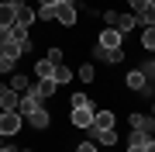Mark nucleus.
Listing matches in <instances>:
<instances>
[{
	"instance_id": "nucleus-1",
	"label": "nucleus",
	"mask_w": 155,
	"mask_h": 152,
	"mask_svg": "<svg viewBox=\"0 0 155 152\" xmlns=\"http://www.w3.org/2000/svg\"><path fill=\"white\" fill-rule=\"evenodd\" d=\"M21 128H24V114L21 111H0V135L4 138L17 135Z\"/></svg>"
},
{
	"instance_id": "nucleus-2",
	"label": "nucleus",
	"mask_w": 155,
	"mask_h": 152,
	"mask_svg": "<svg viewBox=\"0 0 155 152\" xmlns=\"http://www.w3.org/2000/svg\"><path fill=\"white\" fill-rule=\"evenodd\" d=\"M69 118L76 128H93V118H97V107L93 104H86V107H72L69 111Z\"/></svg>"
},
{
	"instance_id": "nucleus-3",
	"label": "nucleus",
	"mask_w": 155,
	"mask_h": 152,
	"mask_svg": "<svg viewBox=\"0 0 155 152\" xmlns=\"http://www.w3.org/2000/svg\"><path fill=\"white\" fill-rule=\"evenodd\" d=\"M127 86L138 90V93H155L152 83H148V76H145V69H131V73H127Z\"/></svg>"
},
{
	"instance_id": "nucleus-4",
	"label": "nucleus",
	"mask_w": 155,
	"mask_h": 152,
	"mask_svg": "<svg viewBox=\"0 0 155 152\" xmlns=\"http://www.w3.org/2000/svg\"><path fill=\"white\" fill-rule=\"evenodd\" d=\"M45 100H41V97L38 93H35V90H28V93H24L21 97V104H17V111H21L24 114V118H28V114H35V111H38V107H41Z\"/></svg>"
},
{
	"instance_id": "nucleus-5",
	"label": "nucleus",
	"mask_w": 155,
	"mask_h": 152,
	"mask_svg": "<svg viewBox=\"0 0 155 152\" xmlns=\"http://www.w3.org/2000/svg\"><path fill=\"white\" fill-rule=\"evenodd\" d=\"M17 104H21L17 90H11V86L0 83V111H17Z\"/></svg>"
},
{
	"instance_id": "nucleus-6",
	"label": "nucleus",
	"mask_w": 155,
	"mask_h": 152,
	"mask_svg": "<svg viewBox=\"0 0 155 152\" xmlns=\"http://www.w3.org/2000/svg\"><path fill=\"white\" fill-rule=\"evenodd\" d=\"M121 42H124V35L117 28H104L100 31V49H121Z\"/></svg>"
},
{
	"instance_id": "nucleus-7",
	"label": "nucleus",
	"mask_w": 155,
	"mask_h": 152,
	"mask_svg": "<svg viewBox=\"0 0 155 152\" xmlns=\"http://www.w3.org/2000/svg\"><path fill=\"white\" fill-rule=\"evenodd\" d=\"M55 21L66 24V28H72V24H76V7L72 4H55Z\"/></svg>"
},
{
	"instance_id": "nucleus-8",
	"label": "nucleus",
	"mask_w": 155,
	"mask_h": 152,
	"mask_svg": "<svg viewBox=\"0 0 155 152\" xmlns=\"http://www.w3.org/2000/svg\"><path fill=\"white\" fill-rule=\"evenodd\" d=\"M90 138L100 145H117V131L114 128H90Z\"/></svg>"
},
{
	"instance_id": "nucleus-9",
	"label": "nucleus",
	"mask_w": 155,
	"mask_h": 152,
	"mask_svg": "<svg viewBox=\"0 0 155 152\" xmlns=\"http://www.w3.org/2000/svg\"><path fill=\"white\" fill-rule=\"evenodd\" d=\"M131 128L145 131V135H155V118H148V114H131Z\"/></svg>"
},
{
	"instance_id": "nucleus-10",
	"label": "nucleus",
	"mask_w": 155,
	"mask_h": 152,
	"mask_svg": "<svg viewBox=\"0 0 155 152\" xmlns=\"http://www.w3.org/2000/svg\"><path fill=\"white\" fill-rule=\"evenodd\" d=\"M24 121H28L31 128H38V131H45V128H48V124H52V118H48V111H45V107H38V111H35V114H28V118H24Z\"/></svg>"
},
{
	"instance_id": "nucleus-11",
	"label": "nucleus",
	"mask_w": 155,
	"mask_h": 152,
	"mask_svg": "<svg viewBox=\"0 0 155 152\" xmlns=\"http://www.w3.org/2000/svg\"><path fill=\"white\" fill-rule=\"evenodd\" d=\"M148 142H152V135H145V131H131V138H127V152H145Z\"/></svg>"
},
{
	"instance_id": "nucleus-12",
	"label": "nucleus",
	"mask_w": 155,
	"mask_h": 152,
	"mask_svg": "<svg viewBox=\"0 0 155 152\" xmlns=\"http://www.w3.org/2000/svg\"><path fill=\"white\" fill-rule=\"evenodd\" d=\"M35 21H38V14H35L28 4H24V7H17V17H14V24H21V28H31Z\"/></svg>"
},
{
	"instance_id": "nucleus-13",
	"label": "nucleus",
	"mask_w": 155,
	"mask_h": 152,
	"mask_svg": "<svg viewBox=\"0 0 155 152\" xmlns=\"http://www.w3.org/2000/svg\"><path fill=\"white\" fill-rule=\"evenodd\" d=\"M35 76H38V79H55V62L38 59V62H35Z\"/></svg>"
},
{
	"instance_id": "nucleus-14",
	"label": "nucleus",
	"mask_w": 155,
	"mask_h": 152,
	"mask_svg": "<svg viewBox=\"0 0 155 152\" xmlns=\"http://www.w3.org/2000/svg\"><path fill=\"white\" fill-rule=\"evenodd\" d=\"M97 56L104 62H110V66H117V62H124V49H100L97 45Z\"/></svg>"
},
{
	"instance_id": "nucleus-15",
	"label": "nucleus",
	"mask_w": 155,
	"mask_h": 152,
	"mask_svg": "<svg viewBox=\"0 0 155 152\" xmlns=\"http://www.w3.org/2000/svg\"><path fill=\"white\" fill-rule=\"evenodd\" d=\"M31 90H35V93H38L41 100H45V97H52V93L59 90V83H55V79H38V83H35Z\"/></svg>"
},
{
	"instance_id": "nucleus-16",
	"label": "nucleus",
	"mask_w": 155,
	"mask_h": 152,
	"mask_svg": "<svg viewBox=\"0 0 155 152\" xmlns=\"http://www.w3.org/2000/svg\"><path fill=\"white\" fill-rule=\"evenodd\" d=\"M114 111H97V118H93V128H114Z\"/></svg>"
},
{
	"instance_id": "nucleus-17",
	"label": "nucleus",
	"mask_w": 155,
	"mask_h": 152,
	"mask_svg": "<svg viewBox=\"0 0 155 152\" xmlns=\"http://www.w3.org/2000/svg\"><path fill=\"white\" fill-rule=\"evenodd\" d=\"M14 69H17V59H14V56H7V52L0 49V73H4V76H11Z\"/></svg>"
},
{
	"instance_id": "nucleus-18",
	"label": "nucleus",
	"mask_w": 155,
	"mask_h": 152,
	"mask_svg": "<svg viewBox=\"0 0 155 152\" xmlns=\"http://www.w3.org/2000/svg\"><path fill=\"white\" fill-rule=\"evenodd\" d=\"M14 17H17V7H11L4 0V4H0V28H4V24H14Z\"/></svg>"
},
{
	"instance_id": "nucleus-19",
	"label": "nucleus",
	"mask_w": 155,
	"mask_h": 152,
	"mask_svg": "<svg viewBox=\"0 0 155 152\" xmlns=\"http://www.w3.org/2000/svg\"><path fill=\"white\" fill-rule=\"evenodd\" d=\"M134 24H138V17H134V14H121V17H117V24H114V28L121 31V35H127V31L134 28Z\"/></svg>"
},
{
	"instance_id": "nucleus-20",
	"label": "nucleus",
	"mask_w": 155,
	"mask_h": 152,
	"mask_svg": "<svg viewBox=\"0 0 155 152\" xmlns=\"http://www.w3.org/2000/svg\"><path fill=\"white\" fill-rule=\"evenodd\" d=\"M7 86L17 90V93H28L31 90V86H28V76H21V73H11V83H7Z\"/></svg>"
},
{
	"instance_id": "nucleus-21",
	"label": "nucleus",
	"mask_w": 155,
	"mask_h": 152,
	"mask_svg": "<svg viewBox=\"0 0 155 152\" xmlns=\"http://www.w3.org/2000/svg\"><path fill=\"white\" fill-rule=\"evenodd\" d=\"M141 49L155 52V24H152V28H145V31H141Z\"/></svg>"
},
{
	"instance_id": "nucleus-22",
	"label": "nucleus",
	"mask_w": 155,
	"mask_h": 152,
	"mask_svg": "<svg viewBox=\"0 0 155 152\" xmlns=\"http://www.w3.org/2000/svg\"><path fill=\"white\" fill-rule=\"evenodd\" d=\"M79 79H83V83H93V79H97L93 62H83V66H79Z\"/></svg>"
},
{
	"instance_id": "nucleus-23",
	"label": "nucleus",
	"mask_w": 155,
	"mask_h": 152,
	"mask_svg": "<svg viewBox=\"0 0 155 152\" xmlns=\"http://www.w3.org/2000/svg\"><path fill=\"white\" fill-rule=\"evenodd\" d=\"M55 83L62 86V83H72V69L69 66H55Z\"/></svg>"
},
{
	"instance_id": "nucleus-24",
	"label": "nucleus",
	"mask_w": 155,
	"mask_h": 152,
	"mask_svg": "<svg viewBox=\"0 0 155 152\" xmlns=\"http://www.w3.org/2000/svg\"><path fill=\"white\" fill-rule=\"evenodd\" d=\"M138 21L145 24V28H152V24H155V7H145V11L138 14Z\"/></svg>"
},
{
	"instance_id": "nucleus-25",
	"label": "nucleus",
	"mask_w": 155,
	"mask_h": 152,
	"mask_svg": "<svg viewBox=\"0 0 155 152\" xmlns=\"http://www.w3.org/2000/svg\"><path fill=\"white\" fill-rule=\"evenodd\" d=\"M45 59L55 62V66H62V49H48V52H45Z\"/></svg>"
},
{
	"instance_id": "nucleus-26",
	"label": "nucleus",
	"mask_w": 155,
	"mask_h": 152,
	"mask_svg": "<svg viewBox=\"0 0 155 152\" xmlns=\"http://www.w3.org/2000/svg\"><path fill=\"white\" fill-rule=\"evenodd\" d=\"M69 104H72V107H86V104H90V97H86V93H72V100H69Z\"/></svg>"
},
{
	"instance_id": "nucleus-27",
	"label": "nucleus",
	"mask_w": 155,
	"mask_h": 152,
	"mask_svg": "<svg viewBox=\"0 0 155 152\" xmlns=\"http://www.w3.org/2000/svg\"><path fill=\"white\" fill-rule=\"evenodd\" d=\"M38 17H41V21H55V7H41Z\"/></svg>"
},
{
	"instance_id": "nucleus-28",
	"label": "nucleus",
	"mask_w": 155,
	"mask_h": 152,
	"mask_svg": "<svg viewBox=\"0 0 155 152\" xmlns=\"http://www.w3.org/2000/svg\"><path fill=\"white\" fill-rule=\"evenodd\" d=\"M145 7H148V0H131V14H134V17H138Z\"/></svg>"
},
{
	"instance_id": "nucleus-29",
	"label": "nucleus",
	"mask_w": 155,
	"mask_h": 152,
	"mask_svg": "<svg viewBox=\"0 0 155 152\" xmlns=\"http://www.w3.org/2000/svg\"><path fill=\"white\" fill-rule=\"evenodd\" d=\"M117 17H121L117 11H104V21H107V28H114V24H117Z\"/></svg>"
},
{
	"instance_id": "nucleus-30",
	"label": "nucleus",
	"mask_w": 155,
	"mask_h": 152,
	"mask_svg": "<svg viewBox=\"0 0 155 152\" xmlns=\"http://www.w3.org/2000/svg\"><path fill=\"white\" fill-rule=\"evenodd\" d=\"M76 152H97V142H93V138H90V142H79Z\"/></svg>"
},
{
	"instance_id": "nucleus-31",
	"label": "nucleus",
	"mask_w": 155,
	"mask_h": 152,
	"mask_svg": "<svg viewBox=\"0 0 155 152\" xmlns=\"http://www.w3.org/2000/svg\"><path fill=\"white\" fill-rule=\"evenodd\" d=\"M38 4H41V7H55L59 0H38Z\"/></svg>"
},
{
	"instance_id": "nucleus-32",
	"label": "nucleus",
	"mask_w": 155,
	"mask_h": 152,
	"mask_svg": "<svg viewBox=\"0 0 155 152\" xmlns=\"http://www.w3.org/2000/svg\"><path fill=\"white\" fill-rule=\"evenodd\" d=\"M0 152H17L14 145H7V142H4V145H0Z\"/></svg>"
},
{
	"instance_id": "nucleus-33",
	"label": "nucleus",
	"mask_w": 155,
	"mask_h": 152,
	"mask_svg": "<svg viewBox=\"0 0 155 152\" xmlns=\"http://www.w3.org/2000/svg\"><path fill=\"white\" fill-rule=\"evenodd\" d=\"M7 4H11V7H24V0H7Z\"/></svg>"
},
{
	"instance_id": "nucleus-34",
	"label": "nucleus",
	"mask_w": 155,
	"mask_h": 152,
	"mask_svg": "<svg viewBox=\"0 0 155 152\" xmlns=\"http://www.w3.org/2000/svg\"><path fill=\"white\" fill-rule=\"evenodd\" d=\"M145 152H155V138H152V142H148V149H145Z\"/></svg>"
},
{
	"instance_id": "nucleus-35",
	"label": "nucleus",
	"mask_w": 155,
	"mask_h": 152,
	"mask_svg": "<svg viewBox=\"0 0 155 152\" xmlns=\"http://www.w3.org/2000/svg\"><path fill=\"white\" fill-rule=\"evenodd\" d=\"M59 4H72V7H76V0H59Z\"/></svg>"
},
{
	"instance_id": "nucleus-36",
	"label": "nucleus",
	"mask_w": 155,
	"mask_h": 152,
	"mask_svg": "<svg viewBox=\"0 0 155 152\" xmlns=\"http://www.w3.org/2000/svg\"><path fill=\"white\" fill-rule=\"evenodd\" d=\"M148 7H155V0H148Z\"/></svg>"
},
{
	"instance_id": "nucleus-37",
	"label": "nucleus",
	"mask_w": 155,
	"mask_h": 152,
	"mask_svg": "<svg viewBox=\"0 0 155 152\" xmlns=\"http://www.w3.org/2000/svg\"><path fill=\"white\" fill-rule=\"evenodd\" d=\"M21 152H35V149H21Z\"/></svg>"
},
{
	"instance_id": "nucleus-38",
	"label": "nucleus",
	"mask_w": 155,
	"mask_h": 152,
	"mask_svg": "<svg viewBox=\"0 0 155 152\" xmlns=\"http://www.w3.org/2000/svg\"><path fill=\"white\" fill-rule=\"evenodd\" d=\"M0 145H4V135H0Z\"/></svg>"
},
{
	"instance_id": "nucleus-39",
	"label": "nucleus",
	"mask_w": 155,
	"mask_h": 152,
	"mask_svg": "<svg viewBox=\"0 0 155 152\" xmlns=\"http://www.w3.org/2000/svg\"><path fill=\"white\" fill-rule=\"evenodd\" d=\"M152 66H155V56H152Z\"/></svg>"
},
{
	"instance_id": "nucleus-40",
	"label": "nucleus",
	"mask_w": 155,
	"mask_h": 152,
	"mask_svg": "<svg viewBox=\"0 0 155 152\" xmlns=\"http://www.w3.org/2000/svg\"><path fill=\"white\" fill-rule=\"evenodd\" d=\"M152 114H155V107H152Z\"/></svg>"
}]
</instances>
